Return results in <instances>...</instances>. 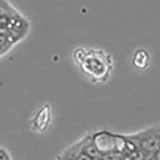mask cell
Instances as JSON below:
<instances>
[{"mask_svg":"<svg viewBox=\"0 0 160 160\" xmlns=\"http://www.w3.org/2000/svg\"><path fill=\"white\" fill-rule=\"evenodd\" d=\"M59 160H75V157L73 156L69 151L64 153L63 155H61Z\"/></svg>","mask_w":160,"mask_h":160,"instance_id":"9c48e42d","label":"cell"},{"mask_svg":"<svg viewBox=\"0 0 160 160\" xmlns=\"http://www.w3.org/2000/svg\"><path fill=\"white\" fill-rule=\"evenodd\" d=\"M49 106L46 105L37 114L35 118V128L40 131H45L46 128H48V124L51 119V111L49 110Z\"/></svg>","mask_w":160,"mask_h":160,"instance_id":"277c9868","label":"cell"},{"mask_svg":"<svg viewBox=\"0 0 160 160\" xmlns=\"http://www.w3.org/2000/svg\"><path fill=\"white\" fill-rule=\"evenodd\" d=\"M149 62V55L143 50H138L135 52L133 58V63L139 69H143L148 66Z\"/></svg>","mask_w":160,"mask_h":160,"instance_id":"8992f818","label":"cell"},{"mask_svg":"<svg viewBox=\"0 0 160 160\" xmlns=\"http://www.w3.org/2000/svg\"><path fill=\"white\" fill-rule=\"evenodd\" d=\"M159 128V132H160V128Z\"/></svg>","mask_w":160,"mask_h":160,"instance_id":"4fadbf2b","label":"cell"},{"mask_svg":"<svg viewBox=\"0 0 160 160\" xmlns=\"http://www.w3.org/2000/svg\"><path fill=\"white\" fill-rule=\"evenodd\" d=\"M146 160H155V159L154 158H153L152 156H151V157H149V158H147V159H146Z\"/></svg>","mask_w":160,"mask_h":160,"instance_id":"7c38bea8","label":"cell"},{"mask_svg":"<svg viewBox=\"0 0 160 160\" xmlns=\"http://www.w3.org/2000/svg\"><path fill=\"white\" fill-rule=\"evenodd\" d=\"M152 157L155 158V160H160V149L158 150V151H156V152L152 155Z\"/></svg>","mask_w":160,"mask_h":160,"instance_id":"8fae6325","label":"cell"},{"mask_svg":"<svg viewBox=\"0 0 160 160\" xmlns=\"http://www.w3.org/2000/svg\"><path fill=\"white\" fill-rule=\"evenodd\" d=\"M86 55H87V52H86L83 49H82V48H78V49L75 51V53H74L75 60L78 64L81 65V63H82V61L84 60Z\"/></svg>","mask_w":160,"mask_h":160,"instance_id":"52a82bcc","label":"cell"},{"mask_svg":"<svg viewBox=\"0 0 160 160\" xmlns=\"http://www.w3.org/2000/svg\"><path fill=\"white\" fill-rule=\"evenodd\" d=\"M128 137L135 141L138 148L150 156H152L160 149V132L158 128H150Z\"/></svg>","mask_w":160,"mask_h":160,"instance_id":"7a4b0ae2","label":"cell"},{"mask_svg":"<svg viewBox=\"0 0 160 160\" xmlns=\"http://www.w3.org/2000/svg\"><path fill=\"white\" fill-rule=\"evenodd\" d=\"M78 144L81 151H83L84 153H86L87 155H89L90 157H91V158H94L95 160L101 155L100 153L98 152V150H97L95 144L93 143L91 136H90V135L85 137Z\"/></svg>","mask_w":160,"mask_h":160,"instance_id":"5b68a950","label":"cell"},{"mask_svg":"<svg viewBox=\"0 0 160 160\" xmlns=\"http://www.w3.org/2000/svg\"><path fill=\"white\" fill-rule=\"evenodd\" d=\"M0 160H11L8 153L2 148H0Z\"/></svg>","mask_w":160,"mask_h":160,"instance_id":"30bf717a","label":"cell"},{"mask_svg":"<svg viewBox=\"0 0 160 160\" xmlns=\"http://www.w3.org/2000/svg\"><path fill=\"white\" fill-rule=\"evenodd\" d=\"M91 139L101 155L113 154L118 155L117 135L105 131H98L91 135Z\"/></svg>","mask_w":160,"mask_h":160,"instance_id":"3957f363","label":"cell"},{"mask_svg":"<svg viewBox=\"0 0 160 160\" xmlns=\"http://www.w3.org/2000/svg\"><path fill=\"white\" fill-rule=\"evenodd\" d=\"M95 160H120V155L113 154V155H100Z\"/></svg>","mask_w":160,"mask_h":160,"instance_id":"ba28073f","label":"cell"},{"mask_svg":"<svg viewBox=\"0 0 160 160\" xmlns=\"http://www.w3.org/2000/svg\"><path fill=\"white\" fill-rule=\"evenodd\" d=\"M80 66L83 72L97 79L107 78L110 69L107 56L104 53H99V51L87 53Z\"/></svg>","mask_w":160,"mask_h":160,"instance_id":"6da1fadb","label":"cell"}]
</instances>
